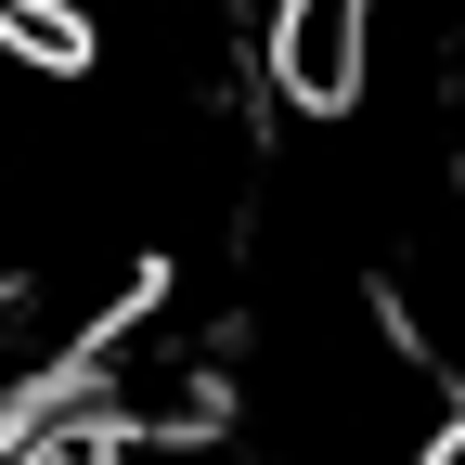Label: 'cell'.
<instances>
[{
	"instance_id": "cell-1",
	"label": "cell",
	"mask_w": 465,
	"mask_h": 465,
	"mask_svg": "<svg viewBox=\"0 0 465 465\" xmlns=\"http://www.w3.org/2000/svg\"><path fill=\"white\" fill-rule=\"evenodd\" d=\"M414 465H465V401H452V414H440V427L414 440Z\"/></svg>"
}]
</instances>
